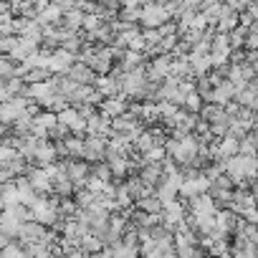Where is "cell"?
Listing matches in <instances>:
<instances>
[{"mask_svg":"<svg viewBox=\"0 0 258 258\" xmlns=\"http://www.w3.org/2000/svg\"><path fill=\"white\" fill-rule=\"evenodd\" d=\"M66 79L74 81V84H79V86H94V84H96V74H94L89 66L79 63V61L66 71Z\"/></svg>","mask_w":258,"mask_h":258,"instance_id":"obj_5","label":"cell"},{"mask_svg":"<svg viewBox=\"0 0 258 258\" xmlns=\"http://www.w3.org/2000/svg\"><path fill=\"white\" fill-rule=\"evenodd\" d=\"M0 258H26V250L18 243H8L3 250H0Z\"/></svg>","mask_w":258,"mask_h":258,"instance_id":"obj_11","label":"cell"},{"mask_svg":"<svg viewBox=\"0 0 258 258\" xmlns=\"http://www.w3.org/2000/svg\"><path fill=\"white\" fill-rule=\"evenodd\" d=\"M106 152V137H86L84 140V150H81V157L89 160V162H99Z\"/></svg>","mask_w":258,"mask_h":258,"instance_id":"obj_4","label":"cell"},{"mask_svg":"<svg viewBox=\"0 0 258 258\" xmlns=\"http://www.w3.org/2000/svg\"><path fill=\"white\" fill-rule=\"evenodd\" d=\"M106 21L101 18V16H84V23H81V28L86 31V33H96L101 26H104Z\"/></svg>","mask_w":258,"mask_h":258,"instance_id":"obj_9","label":"cell"},{"mask_svg":"<svg viewBox=\"0 0 258 258\" xmlns=\"http://www.w3.org/2000/svg\"><path fill=\"white\" fill-rule=\"evenodd\" d=\"M26 175H28L26 182L31 185L33 192H38V195H51V180L46 177V172H43L41 167H28Z\"/></svg>","mask_w":258,"mask_h":258,"instance_id":"obj_6","label":"cell"},{"mask_svg":"<svg viewBox=\"0 0 258 258\" xmlns=\"http://www.w3.org/2000/svg\"><path fill=\"white\" fill-rule=\"evenodd\" d=\"M137 210L145 213V215H160V213H162V203H160L155 195H147V198L137 200Z\"/></svg>","mask_w":258,"mask_h":258,"instance_id":"obj_8","label":"cell"},{"mask_svg":"<svg viewBox=\"0 0 258 258\" xmlns=\"http://www.w3.org/2000/svg\"><path fill=\"white\" fill-rule=\"evenodd\" d=\"M135 142H137V152H142V155H147V152H150L152 147H157L150 132H142V135H140V137H137Z\"/></svg>","mask_w":258,"mask_h":258,"instance_id":"obj_10","label":"cell"},{"mask_svg":"<svg viewBox=\"0 0 258 258\" xmlns=\"http://www.w3.org/2000/svg\"><path fill=\"white\" fill-rule=\"evenodd\" d=\"M18 46V36H0V53H13Z\"/></svg>","mask_w":258,"mask_h":258,"instance_id":"obj_12","label":"cell"},{"mask_svg":"<svg viewBox=\"0 0 258 258\" xmlns=\"http://www.w3.org/2000/svg\"><path fill=\"white\" fill-rule=\"evenodd\" d=\"M126 109H129V101H126L121 94L114 96V99H104V101L99 104V114L106 116L109 121L116 119V116H121V114H126Z\"/></svg>","mask_w":258,"mask_h":258,"instance_id":"obj_3","label":"cell"},{"mask_svg":"<svg viewBox=\"0 0 258 258\" xmlns=\"http://www.w3.org/2000/svg\"><path fill=\"white\" fill-rule=\"evenodd\" d=\"M8 243H13V240H11L8 235H3V233H0V250H3V248H6Z\"/></svg>","mask_w":258,"mask_h":258,"instance_id":"obj_14","label":"cell"},{"mask_svg":"<svg viewBox=\"0 0 258 258\" xmlns=\"http://www.w3.org/2000/svg\"><path fill=\"white\" fill-rule=\"evenodd\" d=\"M0 79H3V81L16 79V66H13L8 58H0Z\"/></svg>","mask_w":258,"mask_h":258,"instance_id":"obj_13","label":"cell"},{"mask_svg":"<svg viewBox=\"0 0 258 258\" xmlns=\"http://www.w3.org/2000/svg\"><path fill=\"white\" fill-rule=\"evenodd\" d=\"M140 21H142L145 31H157L162 23H167L172 18H170V13L162 3H150V6L140 8Z\"/></svg>","mask_w":258,"mask_h":258,"instance_id":"obj_1","label":"cell"},{"mask_svg":"<svg viewBox=\"0 0 258 258\" xmlns=\"http://www.w3.org/2000/svg\"><path fill=\"white\" fill-rule=\"evenodd\" d=\"M56 121L61 124V126H66L71 135H86V119H81L79 116V111L74 109V106H69V109H63V111H58L56 114Z\"/></svg>","mask_w":258,"mask_h":258,"instance_id":"obj_2","label":"cell"},{"mask_svg":"<svg viewBox=\"0 0 258 258\" xmlns=\"http://www.w3.org/2000/svg\"><path fill=\"white\" fill-rule=\"evenodd\" d=\"M56 160H58V157H56L53 145H51V142H43V145H41V150L36 152V160H33V162L43 170V167H48V165H56Z\"/></svg>","mask_w":258,"mask_h":258,"instance_id":"obj_7","label":"cell"}]
</instances>
